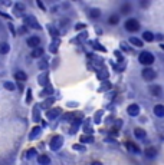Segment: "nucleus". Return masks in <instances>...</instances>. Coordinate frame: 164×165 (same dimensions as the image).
Listing matches in <instances>:
<instances>
[{"label": "nucleus", "instance_id": "obj_1", "mask_svg": "<svg viewBox=\"0 0 164 165\" xmlns=\"http://www.w3.org/2000/svg\"><path fill=\"white\" fill-rule=\"evenodd\" d=\"M138 60H140L141 65H147L148 66V65H151V63L154 62V55L150 53V52H143V53H140Z\"/></svg>", "mask_w": 164, "mask_h": 165}, {"label": "nucleus", "instance_id": "obj_2", "mask_svg": "<svg viewBox=\"0 0 164 165\" xmlns=\"http://www.w3.org/2000/svg\"><path fill=\"white\" fill-rule=\"evenodd\" d=\"M62 144H64V138L62 136H59V135H56V136H53L52 138V141H50V149H53V151H58V149L62 147Z\"/></svg>", "mask_w": 164, "mask_h": 165}, {"label": "nucleus", "instance_id": "obj_3", "mask_svg": "<svg viewBox=\"0 0 164 165\" xmlns=\"http://www.w3.org/2000/svg\"><path fill=\"white\" fill-rule=\"evenodd\" d=\"M125 29H127L128 32H137V30L140 29V23H138L135 19H128V20L125 22Z\"/></svg>", "mask_w": 164, "mask_h": 165}, {"label": "nucleus", "instance_id": "obj_4", "mask_svg": "<svg viewBox=\"0 0 164 165\" xmlns=\"http://www.w3.org/2000/svg\"><path fill=\"white\" fill-rule=\"evenodd\" d=\"M141 75H143V78L146 79V81H154L156 79V72H154V69H151V67H146V69H143V72H141Z\"/></svg>", "mask_w": 164, "mask_h": 165}, {"label": "nucleus", "instance_id": "obj_5", "mask_svg": "<svg viewBox=\"0 0 164 165\" xmlns=\"http://www.w3.org/2000/svg\"><path fill=\"white\" fill-rule=\"evenodd\" d=\"M26 43H28V46L36 49V48H39V45H40V39H39L37 36H32V37H29V39L26 40Z\"/></svg>", "mask_w": 164, "mask_h": 165}, {"label": "nucleus", "instance_id": "obj_6", "mask_svg": "<svg viewBox=\"0 0 164 165\" xmlns=\"http://www.w3.org/2000/svg\"><path fill=\"white\" fill-rule=\"evenodd\" d=\"M127 112H128V115H131V116H138L140 115V106L137 103H131L127 108Z\"/></svg>", "mask_w": 164, "mask_h": 165}, {"label": "nucleus", "instance_id": "obj_7", "mask_svg": "<svg viewBox=\"0 0 164 165\" xmlns=\"http://www.w3.org/2000/svg\"><path fill=\"white\" fill-rule=\"evenodd\" d=\"M25 23L28 25V26H32L35 29H40V26L37 25V22H36V19L33 16H26L25 17Z\"/></svg>", "mask_w": 164, "mask_h": 165}, {"label": "nucleus", "instance_id": "obj_8", "mask_svg": "<svg viewBox=\"0 0 164 165\" xmlns=\"http://www.w3.org/2000/svg\"><path fill=\"white\" fill-rule=\"evenodd\" d=\"M97 76H98L99 81H102V82H105L107 79H108V69H101L97 72Z\"/></svg>", "mask_w": 164, "mask_h": 165}, {"label": "nucleus", "instance_id": "obj_9", "mask_svg": "<svg viewBox=\"0 0 164 165\" xmlns=\"http://www.w3.org/2000/svg\"><path fill=\"white\" fill-rule=\"evenodd\" d=\"M134 135H135V138H138V139H144V138L147 136V132L144 131L143 128H135V129H134Z\"/></svg>", "mask_w": 164, "mask_h": 165}, {"label": "nucleus", "instance_id": "obj_10", "mask_svg": "<svg viewBox=\"0 0 164 165\" xmlns=\"http://www.w3.org/2000/svg\"><path fill=\"white\" fill-rule=\"evenodd\" d=\"M125 147H127V149H128L130 152H132V154H140V152H141L140 148H138L135 144H132V142H125Z\"/></svg>", "mask_w": 164, "mask_h": 165}, {"label": "nucleus", "instance_id": "obj_11", "mask_svg": "<svg viewBox=\"0 0 164 165\" xmlns=\"http://www.w3.org/2000/svg\"><path fill=\"white\" fill-rule=\"evenodd\" d=\"M154 115L158 118H164V106L163 105H156L154 106Z\"/></svg>", "mask_w": 164, "mask_h": 165}, {"label": "nucleus", "instance_id": "obj_12", "mask_svg": "<svg viewBox=\"0 0 164 165\" xmlns=\"http://www.w3.org/2000/svg\"><path fill=\"white\" fill-rule=\"evenodd\" d=\"M15 78H16V81H19V82H25L26 79H28V75L25 73V72H22V70H17L16 73H15Z\"/></svg>", "mask_w": 164, "mask_h": 165}, {"label": "nucleus", "instance_id": "obj_13", "mask_svg": "<svg viewBox=\"0 0 164 165\" xmlns=\"http://www.w3.org/2000/svg\"><path fill=\"white\" fill-rule=\"evenodd\" d=\"M144 154H146L147 158H156V157H157V149L153 148V147H150V148H147L146 151H144Z\"/></svg>", "mask_w": 164, "mask_h": 165}, {"label": "nucleus", "instance_id": "obj_14", "mask_svg": "<svg viewBox=\"0 0 164 165\" xmlns=\"http://www.w3.org/2000/svg\"><path fill=\"white\" fill-rule=\"evenodd\" d=\"M59 114H61V109L59 108H55V109H50V111H48V118L49 119H55V118H58L59 116Z\"/></svg>", "mask_w": 164, "mask_h": 165}, {"label": "nucleus", "instance_id": "obj_15", "mask_svg": "<svg viewBox=\"0 0 164 165\" xmlns=\"http://www.w3.org/2000/svg\"><path fill=\"white\" fill-rule=\"evenodd\" d=\"M150 92H151V95H153V96H160V95H161V86L154 85V86H151V88H150Z\"/></svg>", "mask_w": 164, "mask_h": 165}, {"label": "nucleus", "instance_id": "obj_16", "mask_svg": "<svg viewBox=\"0 0 164 165\" xmlns=\"http://www.w3.org/2000/svg\"><path fill=\"white\" fill-rule=\"evenodd\" d=\"M37 162L40 165H49L50 164V158L48 155H39L37 157Z\"/></svg>", "mask_w": 164, "mask_h": 165}, {"label": "nucleus", "instance_id": "obj_17", "mask_svg": "<svg viewBox=\"0 0 164 165\" xmlns=\"http://www.w3.org/2000/svg\"><path fill=\"white\" fill-rule=\"evenodd\" d=\"M42 55H43V49L39 46V48H36V49L32 50V53H30V56L32 58H42Z\"/></svg>", "mask_w": 164, "mask_h": 165}, {"label": "nucleus", "instance_id": "obj_18", "mask_svg": "<svg viewBox=\"0 0 164 165\" xmlns=\"http://www.w3.org/2000/svg\"><path fill=\"white\" fill-rule=\"evenodd\" d=\"M10 52V45H7V43H0V53L1 55H6V53H9Z\"/></svg>", "mask_w": 164, "mask_h": 165}, {"label": "nucleus", "instance_id": "obj_19", "mask_svg": "<svg viewBox=\"0 0 164 165\" xmlns=\"http://www.w3.org/2000/svg\"><path fill=\"white\" fill-rule=\"evenodd\" d=\"M101 16V10L99 9H91L89 10V17L91 19H98Z\"/></svg>", "mask_w": 164, "mask_h": 165}, {"label": "nucleus", "instance_id": "obj_20", "mask_svg": "<svg viewBox=\"0 0 164 165\" xmlns=\"http://www.w3.org/2000/svg\"><path fill=\"white\" fill-rule=\"evenodd\" d=\"M130 43L134 45L135 48H141V46H143V40H140L138 37H131V39H130Z\"/></svg>", "mask_w": 164, "mask_h": 165}, {"label": "nucleus", "instance_id": "obj_21", "mask_svg": "<svg viewBox=\"0 0 164 165\" xmlns=\"http://www.w3.org/2000/svg\"><path fill=\"white\" fill-rule=\"evenodd\" d=\"M154 37H156V36H154L151 32H144V33H143V39H144V40H147V42H153V40H154Z\"/></svg>", "mask_w": 164, "mask_h": 165}, {"label": "nucleus", "instance_id": "obj_22", "mask_svg": "<svg viewBox=\"0 0 164 165\" xmlns=\"http://www.w3.org/2000/svg\"><path fill=\"white\" fill-rule=\"evenodd\" d=\"M81 142L82 144H91V142H94V138L91 135H83L81 138Z\"/></svg>", "mask_w": 164, "mask_h": 165}, {"label": "nucleus", "instance_id": "obj_23", "mask_svg": "<svg viewBox=\"0 0 164 165\" xmlns=\"http://www.w3.org/2000/svg\"><path fill=\"white\" fill-rule=\"evenodd\" d=\"M110 25H112V26H115V25H118L119 23V16L118 15H112V16L110 17Z\"/></svg>", "mask_w": 164, "mask_h": 165}, {"label": "nucleus", "instance_id": "obj_24", "mask_svg": "<svg viewBox=\"0 0 164 165\" xmlns=\"http://www.w3.org/2000/svg\"><path fill=\"white\" fill-rule=\"evenodd\" d=\"M39 133H40V126H35V128L32 129V132H30V135H29V136H30V139H33V138H36Z\"/></svg>", "mask_w": 164, "mask_h": 165}, {"label": "nucleus", "instance_id": "obj_25", "mask_svg": "<svg viewBox=\"0 0 164 165\" xmlns=\"http://www.w3.org/2000/svg\"><path fill=\"white\" fill-rule=\"evenodd\" d=\"M36 155H37V151L36 149H29L26 152V158H35Z\"/></svg>", "mask_w": 164, "mask_h": 165}, {"label": "nucleus", "instance_id": "obj_26", "mask_svg": "<svg viewBox=\"0 0 164 165\" xmlns=\"http://www.w3.org/2000/svg\"><path fill=\"white\" fill-rule=\"evenodd\" d=\"M92 46H94V48H95V49H98V50H101V52H105V48H104V46H102V45H101V43H98V42H92Z\"/></svg>", "mask_w": 164, "mask_h": 165}, {"label": "nucleus", "instance_id": "obj_27", "mask_svg": "<svg viewBox=\"0 0 164 165\" xmlns=\"http://www.w3.org/2000/svg\"><path fill=\"white\" fill-rule=\"evenodd\" d=\"M111 88V83L108 82V81H105V82H102V86L99 88V91L102 92V91H105V89H110Z\"/></svg>", "mask_w": 164, "mask_h": 165}, {"label": "nucleus", "instance_id": "obj_28", "mask_svg": "<svg viewBox=\"0 0 164 165\" xmlns=\"http://www.w3.org/2000/svg\"><path fill=\"white\" fill-rule=\"evenodd\" d=\"M4 88H6L7 91H15V83H12V82H4Z\"/></svg>", "mask_w": 164, "mask_h": 165}, {"label": "nucleus", "instance_id": "obj_29", "mask_svg": "<svg viewBox=\"0 0 164 165\" xmlns=\"http://www.w3.org/2000/svg\"><path fill=\"white\" fill-rule=\"evenodd\" d=\"M121 12H122V13H128V12H131V4H124L122 9H121Z\"/></svg>", "mask_w": 164, "mask_h": 165}, {"label": "nucleus", "instance_id": "obj_30", "mask_svg": "<svg viewBox=\"0 0 164 165\" xmlns=\"http://www.w3.org/2000/svg\"><path fill=\"white\" fill-rule=\"evenodd\" d=\"M101 115H102V112H101V111H98V112L95 114V116H94V121H95L97 124H99V122H101Z\"/></svg>", "mask_w": 164, "mask_h": 165}, {"label": "nucleus", "instance_id": "obj_31", "mask_svg": "<svg viewBox=\"0 0 164 165\" xmlns=\"http://www.w3.org/2000/svg\"><path fill=\"white\" fill-rule=\"evenodd\" d=\"M114 53H115V56H117V59H118L119 62H122V60H124V58H122V55H121V52H119V50H115Z\"/></svg>", "mask_w": 164, "mask_h": 165}, {"label": "nucleus", "instance_id": "obj_32", "mask_svg": "<svg viewBox=\"0 0 164 165\" xmlns=\"http://www.w3.org/2000/svg\"><path fill=\"white\" fill-rule=\"evenodd\" d=\"M121 49L124 50V52H131V49L128 48V45H127L125 42H122V43H121Z\"/></svg>", "mask_w": 164, "mask_h": 165}, {"label": "nucleus", "instance_id": "obj_33", "mask_svg": "<svg viewBox=\"0 0 164 165\" xmlns=\"http://www.w3.org/2000/svg\"><path fill=\"white\" fill-rule=\"evenodd\" d=\"M49 32H50V34H52V36H58V34H59V32H58L55 27H52V26H49Z\"/></svg>", "mask_w": 164, "mask_h": 165}, {"label": "nucleus", "instance_id": "obj_34", "mask_svg": "<svg viewBox=\"0 0 164 165\" xmlns=\"http://www.w3.org/2000/svg\"><path fill=\"white\" fill-rule=\"evenodd\" d=\"M52 92H53V89L48 86V88H45V91H43V95H52Z\"/></svg>", "mask_w": 164, "mask_h": 165}, {"label": "nucleus", "instance_id": "obj_35", "mask_svg": "<svg viewBox=\"0 0 164 165\" xmlns=\"http://www.w3.org/2000/svg\"><path fill=\"white\" fill-rule=\"evenodd\" d=\"M74 149H76V151H85V147L81 145V144H75V145H74Z\"/></svg>", "mask_w": 164, "mask_h": 165}, {"label": "nucleus", "instance_id": "obj_36", "mask_svg": "<svg viewBox=\"0 0 164 165\" xmlns=\"http://www.w3.org/2000/svg\"><path fill=\"white\" fill-rule=\"evenodd\" d=\"M52 103H53V99L50 98V99H48V100H45V103H43V106H45V108H49L50 105H52Z\"/></svg>", "mask_w": 164, "mask_h": 165}, {"label": "nucleus", "instance_id": "obj_37", "mask_svg": "<svg viewBox=\"0 0 164 165\" xmlns=\"http://www.w3.org/2000/svg\"><path fill=\"white\" fill-rule=\"evenodd\" d=\"M32 100V91L28 89V95H26V102H30Z\"/></svg>", "mask_w": 164, "mask_h": 165}, {"label": "nucleus", "instance_id": "obj_38", "mask_svg": "<svg viewBox=\"0 0 164 165\" xmlns=\"http://www.w3.org/2000/svg\"><path fill=\"white\" fill-rule=\"evenodd\" d=\"M121 125H122V119H117V121H115V128H118V129H119V128H121Z\"/></svg>", "mask_w": 164, "mask_h": 165}, {"label": "nucleus", "instance_id": "obj_39", "mask_svg": "<svg viewBox=\"0 0 164 165\" xmlns=\"http://www.w3.org/2000/svg\"><path fill=\"white\" fill-rule=\"evenodd\" d=\"M83 131L88 132V133H91V132H92V128H91L89 125H85V126H83Z\"/></svg>", "mask_w": 164, "mask_h": 165}, {"label": "nucleus", "instance_id": "obj_40", "mask_svg": "<svg viewBox=\"0 0 164 165\" xmlns=\"http://www.w3.org/2000/svg\"><path fill=\"white\" fill-rule=\"evenodd\" d=\"M16 9H17V10H25V4H22V3H17V4H16Z\"/></svg>", "mask_w": 164, "mask_h": 165}, {"label": "nucleus", "instance_id": "obj_41", "mask_svg": "<svg viewBox=\"0 0 164 165\" xmlns=\"http://www.w3.org/2000/svg\"><path fill=\"white\" fill-rule=\"evenodd\" d=\"M26 32H28V27H26V26H22V27L19 29V33H20V34H22V33H26Z\"/></svg>", "mask_w": 164, "mask_h": 165}, {"label": "nucleus", "instance_id": "obj_42", "mask_svg": "<svg viewBox=\"0 0 164 165\" xmlns=\"http://www.w3.org/2000/svg\"><path fill=\"white\" fill-rule=\"evenodd\" d=\"M9 29H10V32L16 36V30H15V27H13V25H12V23H9Z\"/></svg>", "mask_w": 164, "mask_h": 165}, {"label": "nucleus", "instance_id": "obj_43", "mask_svg": "<svg viewBox=\"0 0 164 165\" xmlns=\"http://www.w3.org/2000/svg\"><path fill=\"white\" fill-rule=\"evenodd\" d=\"M37 6H39V7H40L42 10H45V4H43V3H42L40 0H37Z\"/></svg>", "mask_w": 164, "mask_h": 165}, {"label": "nucleus", "instance_id": "obj_44", "mask_svg": "<svg viewBox=\"0 0 164 165\" xmlns=\"http://www.w3.org/2000/svg\"><path fill=\"white\" fill-rule=\"evenodd\" d=\"M46 62H40V65H39V67H40V69H46Z\"/></svg>", "mask_w": 164, "mask_h": 165}, {"label": "nucleus", "instance_id": "obj_45", "mask_svg": "<svg viewBox=\"0 0 164 165\" xmlns=\"http://www.w3.org/2000/svg\"><path fill=\"white\" fill-rule=\"evenodd\" d=\"M83 27H85V25H76V26H75V29H76V30H79V29H83Z\"/></svg>", "mask_w": 164, "mask_h": 165}, {"label": "nucleus", "instance_id": "obj_46", "mask_svg": "<svg viewBox=\"0 0 164 165\" xmlns=\"http://www.w3.org/2000/svg\"><path fill=\"white\" fill-rule=\"evenodd\" d=\"M83 39H86V33H81V36H79V40H83Z\"/></svg>", "mask_w": 164, "mask_h": 165}, {"label": "nucleus", "instance_id": "obj_47", "mask_svg": "<svg viewBox=\"0 0 164 165\" xmlns=\"http://www.w3.org/2000/svg\"><path fill=\"white\" fill-rule=\"evenodd\" d=\"M91 165H102V164H101L99 161H94V162H92V164H91Z\"/></svg>", "mask_w": 164, "mask_h": 165}, {"label": "nucleus", "instance_id": "obj_48", "mask_svg": "<svg viewBox=\"0 0 164 165\" xmlns=\"http://www.w3.org/2000/svg\"><path fill=\"white\" fill-rule=\"evenodd\" d=\"M161 49H163V50H164V43H163V45H161Z\"/></svg>", "mask_w": 164, "mask_h": 165}]
</instances>
